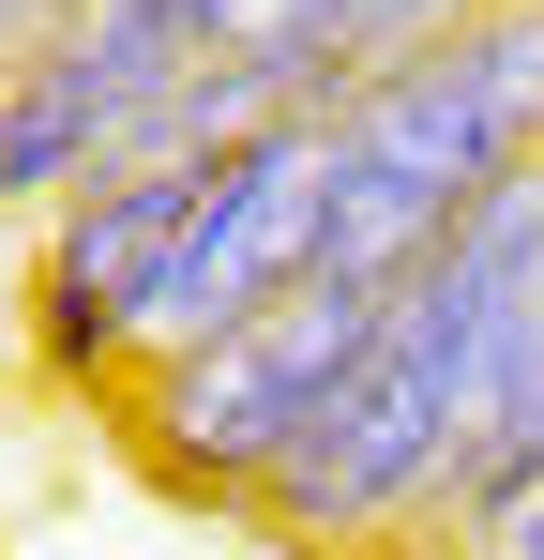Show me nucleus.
Masks as SVG:
<instances>
[{
    "label": "nucleus",
    "mask_w": 544,
    "mask_h": 560,
    "mask_svg": "<svg viewBox=\"0 0 544 560\" xmlns=\"http://www.w3.org/2000/svg\"><path fill=\"white\" fill-rule=\"evenodd\" d=\"M409 560H544V469H515V485L424 515V546H409Z\"/></svg>",
    "instance_id": "5"
},
{
    "label": "nucleus",
    "mask_w": 544,
    "mask_h": 560,
    "mask_svg": "<svg viewBox=\"0 0 544 560\" xmlns=\"http://www.w3.org/2000/svg\"><path fill=\"white\" fill-rule=\"evenodd\" d=\"M544 167V0H484L424 61H393L363 106H333V183H318V273L393 288L453 212Z\"/></svg>",
    "instance_id": "1"
},
{
    "label": "nucleus",
    "mask_w": 544,
    "mask_h": 560,
    "mask_svg": "<svg viewBox=\"0 0 544 560\" xmlns=\"http://www.w3.org/2000/svg\"><path fill=\"white\" fill-rule=\"evenodd\" d=\"M212 152H227V137H212ZM212 152H137V167H106L76 212L31 228V349H46V378L137 394V334H152V303H167V273H181V228H197V197H212Z\"/></svg>",
    "instance_id": "3"
},
{
    "label": "nucleus",
    "mask_w": 544,
    "mask_h": 560,
    "mask_svg": "<svg viewBox=\"0 0 544 560\" xmlns=\"http://www.w3.org/2000/svg\"><path fill=\"white\" fill-rule=\"evenodd\" d=\"M363 334H378V288L303 273L287 303H258L243 334H212V349L152 364L137 394H121V424H137L152 485L212 500V515H258V485L287 469V440L333 409V378H348V349H363Z\"/></svg>",
    "instance_id": "2"
},
{
    "label": "nucleus",
    "mask_w": 544,
    "mask_h": 560,
    "mask_svg": "<svg viewBox=\"0 0 544 560\" xmlns=\"http://www.w3.org/2000/svg\"><path fill=\"white\" fill-rule=\"evenodd\" d=\"M61 15H76V0H0V77H15V61H31V46H46Z\"/></svg>",
    "instance_id": "6"
},
{
    "label": "nucleus",
    "mask_w": 544,
    "mask_h": 560,
    "mask_svg": "<svg viewBox=\"0 0 544 560\" xmlns=\"http://www.w3.org/2000/svg\"><path fill=\"white\" fill-rule=\"evenodd\" d=\"M152 106H167V77L137 61V31H121L106 0H76V15L0 77V228L76 212V197L152 137Z\"/></svg>",
    "instance_id": "4"
}]
</instances>
